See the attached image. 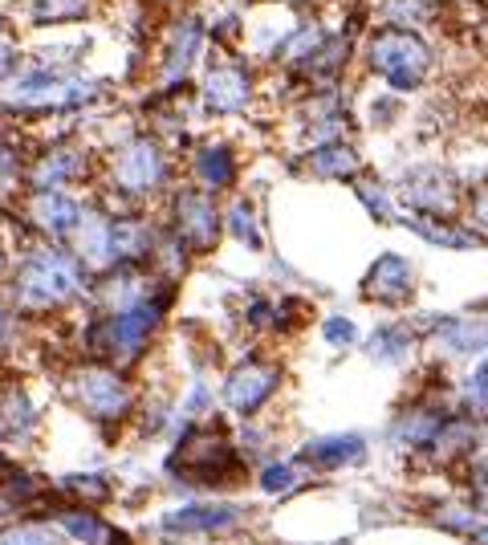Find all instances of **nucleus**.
Listing matches in <instances>:
<instances>
[{
    "instance_id": "18",
    "label": "nucleus",
    "mask_w": 488,
    "mask_h": 545,
    "mask_svg": "<svg viewBox=\"0 0 488 545\" xmlns=\"http://www.w3.org/2000/svg\"><path fill=\"white\" fill-rule=\"evenodd\" d=\"M253 98V78L249 70L240 66H216L208 78H204V102L216 110V114H236L244 110Z\"/></svg>"
},
{
    "instance_id": "8",
    "label": "nucleus",
    "mask_w": 488,
    "mask_h": 545,
    "mask_svg": "<svg viewBox=\"0 0 488 545\" xmlns=\"http://www.w3.org/2000/svg\"><path fill=\"white\" fill-rule=\"evenodd\" d=\"M171 212H175V236H179L192 253H212V249H216V240H220V232H224V216H220L212 192H204V188H183V192H175Z\"/></svg>"
},
{
    "instance_id": "24",
    "label": "nucleus",
    "mask_w": 488,
    "mask_h": 545,
    "mask_svg": "<svg viewBox=\"0 0 488 545\" xmlns=\"http://www.w3.org/2000/svg\"><path fill=\"white\" fill-rule=\"evenodd\" d=\"M78 175H82V155H74V151H53V155H45V159L37 163V171H33V192L66 188L70 179H78Z\"/></svg>"
},
{
    "instance_id": "27",
    "label": "nucleus",
    "mask_w": 488,
    "mask_h": 545,
    "mask_svg": "<svg viewBox=\"0 0 488 545\" xmlns=\"http://www.w3.org/2000/svg\"><path fill=\"white\" fill-rule=\"evenodd\" d=\"M0 545H70V537L53 521H21L0 529Z\"/></svg>"
},
{
    "instance_id": "4",
    "label": "nucleus",
    "mask_w": 488,
    "mask_h": 545,
    "mask_svg": "<svg viewBox=\"0 0 488 545\" xmlns=\"http://www.w3.org/2000/svg\"><path fill=\"white\" fill-rule=\"evenodd\" d=\"M70 399L94 419V423H122L135 411V391L118 367L90 362L70 375Z\"/></svg>"
},
{
    "instance_id": "26",
    "label": "nucleus",
    "mask_w": 488,
    "mask_h": 545,
    "mask_svg": "<svg viewBox=\"0 0 488 545\" xmlns=\"http://www.w3.org/2000/svg\"><path fill=\"white\" fill-rule=\"evenodd\" d=\"M224 228L240 240L244 249H253V253L265 249V236H261V224H257V208H253L249 200H236V204L224 212Z\"/></svg>"
},
{
    "instance_id": "23",
    "label": "nucleus",
    "mask_w": 488,
    "mask_h": 545,
    "mask_svg": "<svg viewBox=\"0 0 488 545\" xmlns=\"http://www.w3.org/2000/svg\"><path fill=\"white\" fill-rule=\"evenodd\" d=\"M358 167H362V159L346 143H322L310 151V171L318 179H350V175H358Z\"/></svg>"
},
{
    "instance_id": "36",
    "label": "nucleus",
    "mask_w": 488,
    "mask_h": 545,
    "mask_svg": "<svg viewBox=\"0 0 488 545\" xmlns=\"http://www.w3.org/2000/svg\"><path fill=\"white\" fill-rule=\"evenodd\" d=\"M66 489H70V493H78V497H82V505H90V501H106V497H110V484H106L102 476H86V480H82V476H70V480H66Z\"/></svg>"
},
{
    "instance_id": "41",
    "label": "nucleus",
    "mask_w": 488,
    "mask_h": 545,
    "mask_svg": "<svg viewBox=\"0 0 488 545\" xmlns=\"http://www.w3.org/2000/svg\"><path fill=\"white\" fill-rule=\"evenodd\" d=\"M9 330H13V314H9V306H5V301H0V342L9 338Z\"/></svg>"
},
{
    "instance_id": "40",
    "label": "nucleus",
    "mask_w": 488,
    "mask_h": 545,
    "mask_svg": "<svg viewBox=\"0 0 488 545\" xmlns=\"http://www.w3.org/2000/svg\"><path fill=\"white\" fill-rule=\"evenodd\" d=\"M472 220H476L480 228H488V192H480V196L472 200Z\"/></svg>"
},
{
    "instance_id": "30",
    "label": "nucleus",
    "mask_w": 488,
    "mask_h": 545,
    "mask_svg": "<svg viewBox=\"0 0 488 545\" xmlns=\"http://www.w3.org/2000/svg\"><path fill=\"white\" fill-rule=\"evenodd\" d=\"M464 403L472 415H488V354L476 362V367L464 375V387H460Z\"/></svg>"
},
{
    "instance_id": "2",
    "label": "nucleus",
    "mask_w": 488,
    "mask_h": 545,
    "mask_svg": "<svg viewBox=\"0 0 488 545\" xmlns=\"http://www.w3.org/2000/svg\"><path fill=\"white\" fill-rule=\"evenodd\" d=\"M163 310H167V297H151V293L139 297L135 306H127V310H110V314H102L90 326L86 346L106 354V358H114V362H135L147 350L151 334L159 330Z\"/></svg>"
},
{
    "instance_id": "15",
    "label": "nucleus",
    "mask_w": 488,
    "mask_h": 545,
    "mask_svg": "<svg viewBox=\"0 0 488 545\" xmlns=\"http://www.w3.org/2000/svg\"><path fill=\"white\" fill-rule=\"evenodd\" d=\"M436 346L452 358H472L488 354V318L484 314H456V318H436Z\"/></svg>"
},
{
    "instance_id": "12",
    "label": "nucleus",
    "mask_w": 488,
    "mask_h": 545,
    "mask_svg": "<svg viewBox=\"0 0 488 545\" xmlns=\"http://www.w3.org/2000/svg\"><path fill=\"white\" fill-rule=\"evenodd\" d=\"M74 249H78L86 269L110 273L118 265V257H114V216L86 208L82 220H78V232H74Z\"/></svg>"
},
{
    "instance_id": "9",
    "label": "nucleus",
    "mask_w": 488,
    "mask_h": 545,
    "mask_svg": "<svg viewBox=\"0 0 488 545\" xmlns=\"http://www.w3.org/2000/svg\"><path fill=\"white\" fill-rule=\"evenodd\" d=\"M249 505H236V501H200V505H179L167 509L159 529L175 533V537H200V533H232L249 521Z\"/></svg>"
},
{
    "instance_id": "43",
    "label": "nucleus",
    "mask_w": 488,
    "mask_h": 545,
    "mask_svg": "<svg viewBox=\"0 0 488 545\" xmlns=\"http://www.w3.org/2000/svg\"><path fill=\"white\" fill-rule=\"evenodd\" d=\"M0 436H5V415H0Z\"/></svg>"
},
{
    "instance_id": "37",
    "label": "nucleus",
    "mask_w": 488,
    "mask_h": 545,
    "mask_svg": "<svg viewBox=\"0 0 488 545\" xmlns=\"http://www.w3.org/2000/svg\"><path fill=\"white\" fill-rule=\"evenodd\" d=\"M472 509L488 513V460H472Z\"/></svg>"
},
{
    "instance_id": "32",
    "label": "nucleus",
    "mask_w": 488,
    "mask_h": 545,
    "mask_svg": "<svg viewBox=\"0 0 488 545\" xmlns=\"http://www.w3.org/2000/svg\"><path fill=\"white\" fill-rule=\"evenodd\" d=\"M86 13V0H33V21L57 25V21H74Z\"/></svg>"
},
{
    "instance_id": "29",
    "label": "nucleus",
    "mask_w": 488,
    "mask_h": 545,
    "mask_svg": "<svg viewBox=\"0 0 488 545\" xmlns=\"http://www.w3.org/2000/svg\"><path fill=\"white\" fill-rule=\"evenodd\" d=\"M354 196L366 204V212H371L375 220H383V224L395 220V200H391V192L379 184V179H358V184H354Z\"/></svg>"
},
{
    "instance_id": "25",
    "label": "nucleus",
    "mask_w": 488,
    "mask_h": 545,
    "mask_svg": "<svg viewBox=\"0 0 488 545\" xmlns=\"http://www.w3.org/2000/svg\"><path fill=\"white\" fill-rule=\"evenodd\" d=\"M257 489L265 497H293L301 489V464L297 460H269L257 472Z\"/></svg>"
},
{
    "instance_id": "34",
    "label": "nucleus",
    "mask_w": 488,
    "mask_h": 545,
    "mask_svg": "<svg viewBox=\"0 0 488 545\" xmlns=\"http://www.w3.org/2000/svg\"><path fill=\"white\" fill-rule=\"evenodd\" d=\"M322 338H326V346L346 350V346L358 342V326H354L350 318H342V314H330V318L322 322Z\"/></svg>"
},
{
    "instance_id": "35",
    "label": "nucleus",
    "mask_w": 488,
    "mask_h": 545,
    "mask_svg": "<svg viewBox=\"0 0 488 545\" xmlns=\"http://www.w3.org/2000/svg\"><path fill=\"white\" fill-rule=\"evenodd\" d=\"M387 17H391V21H403L407 29H415V25H423L427 17H432V5H427V0H391Z\"/></svg>"
},
{
    "instance_id": "21",
    "label": "nucleus",
    "mask_w": 488,
    "mask_h": 545,
    "mask_svg": "<svg viewBox=\"0 0 488 545\" xmlns=\"http://www.w3.org/2000/svg\"><path fill=\"white\" fill-rule=\"evenodd\" d=\"M415 354V334L411 326L403 322H387L371 334V342H366V358L379 362V367H403V362Z\"/></svg>"
},
{
    "instance_id": "28",
    "label": "nucleus",
    "mask_w": 488,
    "mask_h": 545,
    "mask_svg": "<svg viewBox=\"0 0 488 545\" xmlns=\"http://www.w3.org/2000/svg\"><path fill=\"white\" fill-rule=\"evenodd\" d=\"M0 415H5V432H13V436H29L37 428V411H33V403H29L25 391H9Z\"/></svg>"
},
{
    "instance_id": "16",
    "label": "nucleus",
    "mask_w": 488,
    "mask_h": 545,
    "mask_svg": "<svg viewBox=\"0 0 488 545\" xmlns=\"http://www.w3.org/2000/svg\"><path fill=\"white\" fill-rule=\"evenodd\" d=\"M53 525L70 537V545H127V533H118L94 505H70L53 517Z\"/></svg>"
},
{
    "instance_id": "20",
    "label": "nucleus",
    "mask_w": 488,
    "mask_h": 545,
    "mask_svg": "<svg viewBox=\"0 0 488 545\" xmlns=\"http://www.w3.org/2000/svg\"><path fill=\"white\" fill-rule=\"evenodd\" d=\"M200 49H204V25L196 17H188L183 25H175V33H171V45H167V57H163V74L171 82L183 78L200 62Z\"/></svg>"
},
{
    "instance_id": "42",
    "label": "nucleus",
    "mask_w": 488,
    "mask_h": 545,
    "mask_svg": "<svg viewBox=\"0 0 488 545\" xmlns=\"http://www.w3.org/2000/svg\"><path fill=\"white\" fill-rule=\"evenodd\" d=\"M468 541H472V545H488V525L480 521V525H476V529L468 533Z\"/></svg>"
},
{
    "instance_id": "39",
    "label": "nucleus",
    "mask_w": 488,
    "mask_h": 545,
    "mask_svg": "<svg viewBox=\"0 0 488 545\" xmlns=\"http://www.w3.org/2000/svg\"><path fill=\"white\" fill-rule=\"evenodd\" d=\"M13 70H17V45H9L0 37V78H9Z\"/></svg>"
},
{
    "instance_id": "33",
    "label": "nucleus",
    "mask_w": 488,
    "mask_h": 545,
    "mask_svg": "<svg viewBox=\"0 0 488 545\" xmlns=\"http://www.w3.org/2000/svg\"><path fill=\"white\" fill-rule=\"evenodd\" d=\"M436 525L448 529V533H472L480 525V513L472 505H444V513H436Z\"/></svg>"
},
{
    "instance_id": "38",
    "label": "nucleus",
    "mask_w": 488,
    "mask_h": 545,
    "mask_svg": "<svg viewBox=\"0 0 488 545\" xmlns=\"http://www.w3.org/2000/svg\"><path fill=\"white\" fill-rule=\"evenodd\" d=\"M208 403H212V391L204 383H192V395H188V403H183V415H200Z\"/></svg>"
},
{
    "instance_id": "5",
    "label": "nucleus",
    "mask_w": 488,
    "mask_h": 545,
    "mask_svg": "<svg viewBox=\"0 0 488 545\" xmlns=\"http://www.w3.org/2000/svg\"><path fill=\"white\" fill-rule=\"evenodd\" d=\"M371 66L391 86L407 90V86H419L423 74L432 70V49L423 45V37H415L407 29H387L371 41Z\"/></svg>"
},
{
    "instance_id": "10",
    "label": "nucleus",
    "mask_w": 488,
    "mask_h": 545,
    "mask_svg": "<svg viewBox=\"0 0 488 545\" xmlns=\"http://www.w3.org/2000/svg\"><path fill=\"white\" fill-rule=\"evenodd\" d=\"M399 196H403L415 212L440 216V212H452V204H456V184H452V175H448L440 163H423V167H411V171L399 179Z\"/></svg>"
},
{
    "instance_id": "3",
    "label": "nucleus",
    "mask_w": 488,
    "mask_h": 545,
    "mask_svg": "<svg viewBox=\"0 0 488 545\" xmlns=\"http://www.w3.org/2000/svg\"><path fill=\"white\" fill-rule=\"evenodd\" d=\"M90 98H94V82L74 78L66 70H53L45 62L25 66L5 90V102L25 106V110H70V106H82Z\"/></svg>"
},
{
    "instance_id": "11",
    "label": "nucleus",
    "mask_w": 488,
    "mask_h": 545,
    "mask_svg": "<svg viewBox=\"0 0 488 545\" xmlns=\"http://www.w3.org/2000/svg\"><path fill=\"white\" fill-rule=\"evenodd\" d=\"M362 297L379 306H407L415 297V265L399 253H383L362 277Z\"/></svg>"
},
{
    "instance_id": "7",
    "label": "nucleus",
    "mask_w": 488,
    "mask_h": 545,
    "mask_svg": "<svg viewBox=\"0 0 488 545\" xmlns=\"http://www.w3.org/2000/svg\"><path fill=\"white\" fill-rule=\"evenodd\" d=\"M281 367L277 362H261V358H244L240 367H232L228 371V379H224V407L232 411V415H240V419H253L273 395H277V387H281Z\"/></svg>"
},
{
    "instance_id": "13",
    "label": "nucleus",
    "mask_w": 488,
    "mask_h": 545,
    "mask_svg": "<svg viewBox=\"0 0 488 545\" xmlns=\"http://www.w3.org/2000/svg\"><path fill=\"white\" fill-rule=\"evenodd\" d=\"M448 419H452L448 407H427V403L407 407V411L391 423V444H395L399 452H432V444H436V436L444 432Z\"/></svg>"
},
{
    "instance_id": "31",
    "label": "nucleus",
    "mask_w": 488,
    "mask_h": 545,
    "mask_svg": "<svg viewBox=\"0 0 488 545\" xmlns=\"http://www.w3.org/2000/svg\"><path fill=\"white\" fill-rule=\"evenodd\" d=\"M322 41H326V33H322L318 25H305V29H297V33L277 49V57H285V62H305V57L318 53Z\"/></svg>"
},
{
    "instance_id": "17",
    "label": "nucleus",
    "mask_w": 488,
    "mask_h": 545,
    "mask_svg": "<svg viewBox=\"0 0 488 545\" xmlns=\"http://www.w3.org/2000/svg\"><path fill=\"white\" fill-rule=\"evenodd\" d=\"M301 464H310L318 472H338L346 464H362L366 460V440L358 432H338V436H318L301 448L297 456Z\"/></svg>"
},
{
    "instance_id": "22",
    "label": "nucleus",
    "mask_w": 488,
    "mask_h": 545,
    "mask_svg": "<svg viewBox=\"0 0 488 545\" xmlns=\"http://www.w3.org/2000/svg\"><path fill=\"white\" fill-rule=\"evenodd\" d=\"M196 179H200V188L204 192H224L232 188V179H236V159L224 143H204L196 151Z\"/></svg>"
},
{
    "instance_id": "1",
    "label": "nucleus",
    "mask_w": 488,
    "mask_h": 545,
    "mask_svg": "<svg viewBox=\"0 0 488 545\" xmlns=\"http://www.w3.org/2000/svg\"><path fill=\"white\" fill-rule=\"evenodd\" d=\"M86 265L82 257L57 249V245H41L33 249L17 273H13V301L17 310L25 314H49V310H61L70 306V301H78L86 293Z\"/></svg>"
},
{
    "instance_id": "19",
    "label": "nucleus",
    "mask_w": 488,
    "mask_h": 545,
    "mask_svg": "<svg viewBox=\"0 0 488 545\" xmlns=\"http://www.w3.org/2000/svg\"><path fill=\"white\" fill-rule=\"evenodd\" d=\"M407 228H411L415 236H423L427 245H436V249H456V253H464V249H480V232H476V228L448 224L444 216L415 212V216L407 220Z\"/></svg>"
},
{
    "instance_id": "6",
    "label": "nucleus",
    "mask_w": 488,
    "mask_h": 545,
    "mask_svg": "<svg viewBox=\"0 0 488 545\" xmlns=\"http://www.w3.org/2000/svg\"><path fill=\"white\" fill-rule=\"evenodd\" d=\"M110 179L122 196H151L167 184V155L155 139H131L110 163Z\"/></svg>"
},
{
    "instance_id": "14",
    "label": "nucleus",
    "mask_w": 488,
    "mask_h": 545,
    "mask_svg": "<svg viewBox=\"0 0 488 545\" xmlns=\"http://www.w3.org/2000/svg\"><path fill=\"white\" fill-rule=\"evenodd\" d=\"M82 212H86V208H82L74 196H66L61 188L33 192V200H29V220H33L45 236H53V240H74Z\"/></svg>"
}]
</instances>
